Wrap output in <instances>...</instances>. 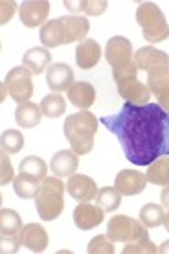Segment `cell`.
<instances>
[{
	"mask_svg": "<svg viewBox=\"0 0 169 254\" xmlns=\"http://www.w3.org/2000/svg\"><path fill=\"white\" fill-rule=\"evenodd\" d=\"M100 122L118 138L131 164L149 166L160 157H169V113L158 103H123L119 113Z\"/></svg>",
	"mask_w": 169,
	"mask_h": 254,
	"instance_id": "obj_1",
	"label": "cell"
},
{
	"mask_svg": "<svg viewBox=\"0 0 169 254\" xmlns=\"http://www.w3.org/2000/svg\"><path fill=\"white\" fill-rule=\"evenodd\" d=\"M90 30V22L87 17L81 15H64L59 19H52L41 28V43L44 48H56V46L81 43L87 39Z\"/></svg>",
	"mask_w": 169,
	"mask_h": 254,
	"instance_id": "obj_2",
	"label": "cell"
},
{
	"mask_svg": "<svg viewBox=\"0 0 169 254\" xmlns=\"http://www.w3.org/2000/svg\"><path fill=\"white\" fill-rule=\"evenodd\" d=\"M64 136L68 138L72 151L77 155H87L94 147V136L98 133V120L90 111H81L66 116L63 126Z\"/></svg>",
	"mask_w": 169,
	"mask_h": 254,
	"instance_id": "obj_3",
	"label": "cell"
},
{
	"mask_svg": "<svg viewBox=\"0 0 169 254\" xmlns=\"http://www.w3.org/2000/svg\"><path fill=\"white\" fill-rule=\"evenodd\" d=\"M66 185L59 177H46L35 195V208L43 221H54L63 214Z\"/></svg>",
	"mask_w": 169,
	"mask_h": 254,
	"instance_id": "obj_4",
	"label": "cell"
},
{
	"mask_svg": "<svg viewBox=\"0 0 169 254\" xmlns=\"http://www.w3.org/2000/svg\"><path fill=\"white\" fill-rule=\"evenodd\" d=\"M136 22L142 28L144 39L153 45L169 39V24L162 9L155 2H142L136 9Z\"/></svg>",
	"mask_w": 169,
	"mask_h": 254,
	"instance_id": "obj_5",
	"label": "cell"
},
{
	"mask_svg": "<svg viewBox=\"0 0 169 254\" xmlns=\"http://www.w3.org/2000/svg\"><path fill=\"white\" fill-rule=\"evenodd\" d=\"M107 236L114 242L131 243L140 238H149V232L140 219L129 216H113L107 225Z\"/></svg>",
	"mask_w": 169,
	"mask_h": 254,
	"instance_id": "obj_6",
	"label": "cell"
},
{
	"mask_svg": "<svg viewBox=\"0 0 169 254\" xmlns=\"http://www.w3.org/2000/svg\"><path fill=\"white\" fill-rule=\"evenodd\" d=\"M32 72L26 66H17L11 68L6 76V89L11 96V100L19 103L30 102V98L33 94V81H32Z\"/></svg>",
	"mask_w": 169,
	"mask_h": 254,
	"instance_id": "obj_7",
	"label": "cell"
},
{
	"mask_svg": "<svg viewBox=\"0 0 169 254\" xmlns=\"http://www.w3.org/2000/svg\"><path fill=\"white\" fill-rule=\"evenodd\" d=\"M20 232H22V219L19 214L11 208L0 210V238H2V245H7V253H17L22 245Z\"/></svg>",
	"mask_w": 169,
	"mask_h": 254,
	"instance_id": "obj_8",
	"label": "cell"
},
{
	"mask_svg": "<svg viewBox=\"0 0 169 254\" xmlns=\"http://www.w3.org/2000/svg\"><path fill=\"white\" fill-rule=\"evenodd\" d=\"M48 13H50V2L48 0H26L19 7L20 22L26 28H37V26L43 28L46 24Z\"/></svg>",
	"mask_w": 169,
	"mask_h": 254,
	"instance_id": "obj_9",
	"label": "cell"
},
{
	"mask_svg": "<svg viewBox=\"0 0 169 254\" xmlns=\"http://www.w3.org/2000/svg\"><path fill=\"white\" fill-rule=\"evenodd\" d=\"M66 191L79 203H90L98 195V185H96L94 179L88 177V175L74 173L72 177H68Z\"/></svg>",
	"mask_w": 169,
	"mask_h": 254,
	"instance_id": "obj_10",
	"label": "cell"
},
{
	"mask_svg": "<svg viewBox=\"0 0 169 254\" xmlns=\"http://www.w3.org/2000/svg\"><path fill=\"white\" fill-rule=\"evenodd\" d=\"M105 219V210L100 204L79 203L74 210V223L79 230H92Z\"/></svg>",
	"mask_w": 169,
	"mask_h": 254,
	"instance_id": "obj_11",
	"label": "cell"
},
{
	"mask_svg": "<svg viewBox=\"0 0 169 254\" xmlns=\"http://www.w3.org/2000/svg\"><path fill=\"white\" fill-rule=\"evenodd\" d=\"M134 58V50H132L131 41L123 35H114L109 39L105 46V59L111 66H118V64L131 61Z\"/></svg>",
	"mask_w": 169,
	"mask_h": 254,
	"instance_id": "obj_12",
	"label": "cell"
},
{
	"mask_svg": "<svg viewBox=\"0 0 169 254\" xmlns=\"http://www.w3.org/2000/svg\"><path fill=\"white\" fill-rule=\"evenodd\" d=\"M147 185V177L142 172L136 170H121L114 179V188L121 193V195H138L145 190Z\"/></svg>",
	"mask_w": 169,
	"mask_h": 254,
	"instance_id": "obj_13",
	"label": "cell"
},
{
	"mask_svg": "<svg viewBox=\"0 0 169 254\" xmlns=\"http://www.w3.org/2000/svg\"><path fill=\"white\" fill-rule=\"evenodd\" d=\"M46 85L54 92H68V89L74 85V70L66 63H54L46 70Z\"/></svg>",
	"mask_w": 169,
	"mask_h": 254,
	"instance_id": "obj_14",
	"label": "cell"
},
{
	"mask_svg": "<svg viewBox=\"0 0 169 254\" xmlns=\"http://www.w3.org/2000/svg\"><path fill=\"white\" fill-rule=\"evenodd\" d=\"M118 94L125 100V103L131 105H147L151 98L149 87L142 83L140 79H131V81L118 83Z\"/></svg>",
	"mask_w": 169,
	"mask_h": 254,
	"instance_id": "obj_15",
	"label": "cell"
},
{
	"mask_svg": "<svg viewBox=\"0 0 169 254\" xmlns=\"http://www.w3.org/2000/svg\"><path fill=\"white\" fill-rule=\"evenodd\" d=\"M101 59V46L94 39H85L75 48V64L81 70L94 68Z\"/></svg>",
	"mask_w": 169,
	"mask_h": 254,
	"instance_id": "obj_16",
	"label": "cell"
},
{
	"mask_svg": "<svg viewBox=\"0 0 169 254\" xmlns=\"http://www.w3.org/2000/svg\"><path fill=\"white\" fill-rule=\"evenodd\" d=\"M20 242L26 249H30L32 253H44L48 247V234L46 229L37 225V223H28L22 227L20 232Z\"/></svg>",
	"mask_w": 169,
	"mask_h": 254,
	"instance_id": "obj_17",
	"label": "cell"
},
{
	"mask_svg": "<svg viewBox=\"0 0 169 254\" xmlns=\"http://www.w3.org/2000/svg\"><path fill=\"white\" fill-rule=\"evenodd\" d=\"M77 166H79V159H77V153H74L72 149H61L52 157L50 170L56 177H72L77 172Z\"/></svg>",
	"mask_w": 169,
	"mask_h": 254,
	"instance_id": "obj_18",
	"label": "cell"
},
{
	"mask_svg": "<svg viewBox=\"0 0 169 254\" xmlns=\"http://www.w3.org/2000/svg\"><path fill=\"white\" fill-rule=\"evenodd\" d=\"M68 100L72 105L77 109L87 111L88 107H92L96 102V89L92 87V83L88 81H75L66 92Z\"/></svg>",
	"mask_w": 169,
	"mask_h": 254,
	"instance_id": "obj_19",
	"label": "cell"
},
{
	"mask_svg": "<svg viewBox=\"0 0 169 254\" xmlns=\"http://www.w3.org/2000/svg\"><path fill=\"white\" fill-rule=\"evenodd\" d=\"M132 59H134L138 70H145V72L153 66H158V64H169L168 54L155 48V46H144V48L136 50Z\"/></svg>",
	"mask_w": 169,
	"mask_h": 254,
	"instance_id": "obj_20",
	"label": "cell"
},
{
	"mask_svg": "<svg viewBox=\"0 0 169 254\" xmlns=\"http://www.w3.org/2000/svg\"><path fill=\"white\" fill-rule=\"evenodd\" d=\"M147 87L157 100L169 94V64H158L147 70Z\"/></svg>",
	"mask_w": 169,
	"mask_h": 254,
	"instance_id": "obj_21",
	"label": "cell"
},
{
	"mask_svg": "<svg viewBox=\"0 0 169 254\" xmlns=\"http://www.w3.org/2000/svg\"><path fill=\"white\" fill-rule=\"evenodd\" d=\"M52 54L48 52V48H30L22 58V64L35 76L43 74L44 70L48 68Z\"/></svg>",
	"mask_w": 169,
	"mask_h": 254,
	"instance_id": "obj_22",
	"label": "cell"
},
{
	"mask_svg": "<svg viewBox=\"0 0 169 254\" xmlns=\"http://www.w3.org/2000/svg\"><path fill=\"white\" fill-rule=\"evenodd\" d=\"M41 118H43V111H41V105L33 102H26L20 103L17 111H15V120L19 124V127H24V129H33L41 124Z\"/></svg>",
	"mask_w": 169,
	"mask_h": 254,
	"instance_id": "obj_23",
	"label": "cell"
},
{
	"mask_svg": "<svg viewBox=\"0 0 169 254\" xmlns=\"http://www.w3.org/2000/svg\"><path fill=\"white\" fill-rule=\"evenodd\" d=\"M41 183L43 181L28 175V173H19L13 179V188H15V193L22 199H35V195L41 190Z\"/></svg>",
	"mask_w": 169,
	"mask_h": 254,
	"instance_id": "obj_24",
	"label": "cell"
},
{
	"mask_svg": "<svg viewBox=\"0 0 169 254\" xmlns=\"http://www.w3.org/2000/svg\"><path fill=\"white\" fill-rule=\"evenodd\" d=\"M63 6L68 9L72 15L75 13H85V15H92L98 17L101 13H105V9L109 7L105 0H81V2H72V0H64Z\"/></svg>",
	"mask_w": 169,
	"mask_h": 254,
	"instance_id": "obj_25",
	"label": "cell"
},
{
	"mask_svg": "<svg viewBox=\"0 0 169 254\" xmlns=\"http://www.w3.org/2000/svg\"><path fill=\"white\" fill-rule=\"evenodd\" d=\"M145 177L155 186H169V157H160L147 166Z\"/></svg>",
	"mask_w": 169,
	"mask_h": 254,
	"instance_id": "obj_26",
	"label": "cell"
},
{
	"mask_svg": "<svg viewBox=\"0 0 169 254\" xmlns=\"http://www.w3.org/2000/svg\"><path fill=\"white\" fill-rule=\"evenodd\" d=\"M41 111H43L44 116L48 118H59L66 113V102L61 94H48L43 98L41 102Z\"/></svg>",
	"mask_w": 169,
	"mask_h": 254,
	"instance_id": "obj_27",
	"label": "cell"
},
{
	"mask_svg": "<svg viewBox=\"0 0 169 254\" xmlns=\"http://www.w3.org/2000/svg\"><path fill=\"white\" fill-rule=\"evenodd\" d=\"M19 172L28 173V175H32V177L39 179V181H44V179H46V173H48V164H46L41 157L32 155V157H26V159L20 160Z\"/></svg>",
	"mask_w": 169,
	"mask_h": 254,
	"instance_id": "obj_28",
	"label": "cell"
},
{
	"mask_svg": "<svg viewBox=\"0 0 169 254\" xmlns=\"http://www.w3.org/2000/svg\"><path fill=\"white\" fill-rule=\"evenodd\" d=\"M96 204H100L105 212H114L119 208L121 204V193L113 186H107V188H100L98 195H96Z\"/></svg>",
	"mask_w": 169,
	"mask_h": 254,
	"instance_id": "obj_29",
	"label": "cell"
},
{
	"mask_svg": "<svg viewBox=\"0 0 169 254\" xmlns=\"http://www.w3.org/2000/svg\"><path fill=\"white\" fill-rule=\"evenodd\" d=\"M164 217H166V212H164L162 204L149 203L140 210V221L144 223L147 229H155V227L164 225Z\"/></svg>",
	"mask_w": 169,
	"mask_h": 254,
	"instance_id": "obj_30",
	"label": "cell"
},
{
	"mask_svg": "<svg viewBox=\"0 0 169 254\" xmlns=\"http://www.w3.org/2000/svg\"><path fill=\"white\" fill-rule=\"evenodd\" d=\"M24 144H26L24 136L17 129H7V131L2 133V147L7 153H19L24 147Z\"/></svg>",
	"mask_w": 169,
	"mask_h": 254,
	"instance_id": "obj_31",
	"label": "cell"
},
{
	"mask_svg": "<svg viewBox=\"0 0 169 254\" xmlns=\"http://www.w3.org/2000/svg\"><path fill=\"white\" fill-rule=\"evenodd\" d=\"M113 77H114V81H116V85H118V83H123V81L136 79L138 77V66H136V63H134V59L125 61V63L118 64V66H114Z\"/></svg>",
	"mask_w": 169,
	"mask_h": 254,
	"instance_id": "obj_32",
	"label": "cell"
},
{
	"mask_svg": "<svg viewBox=\"0 0 169 254\" xmlns=\"http://www.w3.org/2000/svg\"><path fill=\"white\" fill-rule=\"evenodd\" d=\"M87 251L90 254H114V240H111L107 234H100L92 238L88 243Z\"/></svg>",
	"mask_w": 169,
	"mask_h": 254,
	"instance_id": "obj_33",
	"label": "cell"
},
{
	"mask_svg": "<svg viewBox=\"0 0 169 254\" xmlns=\"http://www.w3.org/2000/svg\"><path fill=\"white\" fill-rule=\"evenodd\" d=\"M155 253H158V247L151 242L149 238H140L136 242L123 245V254H155Z\"/></svg>",
	"mask_w": 169,
	"mask_h": 254,
	"instance_id": "obj_34",
	"label": "cell"
},
{
	"mask_svg": "<svg viewBox=\"0 0 169 254\" xmlns=\"http://www.w3.org/2000/svg\"><path fill=\"white\" fill-rule=\"evenodd\" d=\"M0 162H2V170H0V185L6 186L7 183H11L13 179V166L9 162V157H7V151L2 147V153H0Z\"/></svg>",
	"mask_w": 169,
	"mask_h": 254,
	"instance_id": "obj_35",
	"label": "cell"
},
{
	"mask_svg": "<svg viewBox=\"0 0 169 254\" xmlns=\"http://www.w3.org/2000/svg\"><path fill=\"white\" fill-rule=\"evenodd\" d=\"M0 7H2V19H0V24H6L7 20H11L13 13H15V9H17V4L13 2V0H4L2 4H0Z\"/></svg>",
	"mask_w": 169,
	"mask_h": 254,
	"instance_id": "obj_36",
	"label": "cell"
},
{
	"mask_svg": "<svg viewBox=\"0 0 169 254\" xmlns=\"http://www.w3.org/2000/svg\"><path fill=\"white\" fill-rule=\"evenodd\" d=\"M160 201H162L164 208L169 210V186H166V188L162 190V193H160Z\"/></svg>",
	"mask_w": 169,
	"mask_h": 254,
	"instance_id": "obj_37",
	"label": "cell"
},
{
	"mask_svg": "<svg viewBox=\"0 0 169 254\" xmlns=\"http://www.w3.org/2000/svg\"><path fill=\"white\" fill-rule=\"evenodd\" d=\"M158 254H169V240L168 242H164L160 247H158Z\"/></svg>",
	"mask_w": 169,
	"mask_h": 254,
	"instance_id": "obj_38",
	"label": "cell"
},
{
	"mask_svg": "<svg viewBox=\"0 0 169 254\" xmlns=\"http://www.w3.org/2000/svg\"><path fill=\"white\" fill-rule=\"evenodd\" d=\"M164 227H166V230L169 232V210H168V214H166V217H164Z\"/></svg>",
	"mask_w": 169,
	"mask_h": 254,
	"instance_id": "obj_39",
	"label": "cell"
}]
</instances>
